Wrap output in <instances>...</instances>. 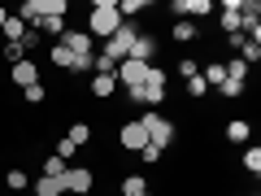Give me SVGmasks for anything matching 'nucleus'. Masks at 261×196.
I'll return each mask as SVG.
<instances>
[{
	"label": "nucleus",
	"mask_w": 261,
	"mask_h": 196,
	"mask_svg": "<svg viewBox=\"0 0 261 196\" xmlns=\"http://www.w3.org/2000/svg\"><path fill=\"white\" fill-rule=\"evenodd\" d=\"M248 135H252V122L248 118H231V122H226V140H231V144H248Z\"/></svg>",
	"instance_id": "14"
},
{
	"label": "nucleus",
	"mask_w": 261,
	"mask_h": 196,
	"mask_svg": "<svg viewBox=\"0 0 261 196\" xmlns=\"http://www.w3.org/2000/svg\"><path fill=\"white\" fill-rule=\"evenodd\" d=\"M218 22H222L226 35H240V0H226L222 13H218Z\"/></svg>",
	"instance_id": "13"
},
{
	"label": "nucleus",
	"mask_w": 261,
	"mask_h": 196,
	"mask_svg": "<svg viewBox=\"0 0 261 196\" xmlns=\"http://www.w3.org/2000/svg\"><path fill=\"white\" fill-rule=\"evenodd\" d=\"M57 44H61L70 57H83V53H92V35H87V31H65V35L57 39Z\"/></svg>",
	"instance_id": "7"
},
{
	"label": "nucleus",
	"mask_w": 261,
	"mask_h": 196,
	"mask_svg": "<svg viewBox=\"0 0 261 196\" xmlns=\"http://www.w3.org/2000/svg\"><path fill=\"white\" fill-rule=\"evenodd\" d=\"M61 187H65V192H74V196H87V192L96 187V175H92L87 166H65Z\"/></svg>",
	"instance_id": "4"
},
{
	"label": "nucleus",
	"mask_w": 261,
	"mask_h": 196,
	"mask_svg": "<svg viewBox=\"0 0 261 196\" xmlns=\"http://www.w3.org/2000/svg\"><path fill=\"white\" fill-rule=\"evenodd\" d=\"M65 166H70V161H61L57 153H48V157H44V175H53V179H61V175H65Z\"/></svg>",
	"instance_id": "24"
},
{
	"label": "nucleus",
	"mask_w": 261,
	"mask_h": 196,
	"mask_svg": "<svg viewBox=\"0 0 261 196\" xmlns=\"http://www.w3.org/2000/svg\"><path fill=\"white\" fill-rule=\"evenodd\" d=\"M144 192H148L144 175H126V179H122V196H144Z\"/></svg>",
	"instance_id": "22"
},
{
	"label": "nucleus",
	"mask_w": 261,
	"mask_h": 196,
	"mask_svg": "<svg viewBox=\"0 0 261 196\" xmlns=\"http://www.w3.org/2000/svg\"><path fill=\"white\" fill-rule=\"evenodd\" d=\"M118 144H122L126 153H140L144 144H148V131H144V122H140V118L122 122V131H118Z\"/></svg>",
	"instance_id": "6"
},
{
	"label": "nucleus",
	"mask_w": 261,
	"mask_h": 196,
	"mask_svg": "<svg viewBox=\"0 0 261 196\" xmlns=\"http://www.w3.org/2000/svg\"><path fill=\"white\" fill-rule=\"evenodd\" d=\"M252 196H257V192H252Z\"/></svg>",
	"instance_id": "38"
},
{
	"label": "nucleus",
	"mask_w": 261,
	"mask_h": 196,
	"mask_svg": "<svg viewBox=\"0 0 261 196\" xmlns=\"http://www.w3.org/2000/svg\"><path fill=\"white\" fill-rule=\"evenodd\" d=\"M44 18H65V0H44Z\"/></svg>",
	"instance_id": "30"
},
{
	"label": "nucleus",
	"mask_w": 261,
	"mask_h": 196,
	"mask_svg": "<svg viewBox=\"0 0 261 196\" xmlns=\"http://www.w3.org/2000/svg\"><path fill=\"white\" fill-rule=\"evenodd\" d=\"M5 187H9V196H13V192H22V187H31V175H27V170H18V166H13L9 175H5Z\"/></svg>",
	"instance_id": "18"
},
{
	"label": "nucleus",
	"mask_w": 261,
	"mask_h": 196,
	"mask_svg": "<svg viewBox=\"0 0 261 196\" xmlns=\"http://www.w3.org/2000/svg\"><path fill=\"white\" fill-rule=\"evenodd\" d=\"M65 140L74 144V149H83V144H87V140H92V127H87V122H74V127L65 131Z\"/></svg>",
	"instance_id": "19"
},
{
	"label": "nucleus",
	"mask_w": 261,
	"mask_h": 196,
	"mask_svg": "<svg viewBox=\"0 0 261 196\" xmlns=\"http://www.w3.org/2000/svg\"><path fill=\"white\" fill-rule=\"evenodd\" d=\"M170 35H174V44H192V39L200 35V27H196V22H187V18H178Z\"/></svg>",
	"instance_id": "17"
},
{
	"label": "nucleus",
	"mask_w": 261,
	"mask_h": 196,
	"mask_svg": "<svg viewBox=\"0 0 261 196\" xmlns=\"http://www.w3.org/2000/svg\"><path fill=\"white\" fill-rule=\"evenodd\" d=\"M18 18H22V27H27V31H39V22H44V0H22Z\"/></svg>",
	"instance_id": "10"
},
{
	"label": "nucleus",
	"mask_w": 261,
	"mask_h": 196,
	"mask_svg": "<svg viewBox=\"0 0 261 196\" xmlns=\"http://www.w3.org/2000/svg\"><path fill=\"white\" fill-rule=\"evenodd\" d=\"M205 92H209V83H205L200 75H196V79H187V96H192V101H200Z\"/></svg>",
	"instance_id": "29"
},
{
	"label": "nucleus",
	"mask_w": 261,
	"mask_h": 196,
	"mask_svg": "<svg viewBox=\"0 0 261 196\" xmlns=\"http://www.w3.org/2000/svg\"><path fill=\"white\" fill-rule=\"evenodd\" d=\"M140 122H144V131H148V144H152V149H161V153H166V149H170V140L178 135L174 122L161 118L157 109H144V113H140Z\"/></svg>",
	"instance_id": "3"
},
{
	"label": "nucleus",
	"mask_w": 261,
	"mask_h": 196,
	"mask_svg": "<svg viewBox=\"0 0 261 196\" xmlns=\"http://www.w3.org/2000/svg\"><path fill=\"white\" fill-rule=\"evenodd\" d=\"M113 87H118V75H92V96L96 101H109Z\"/></svg>",
	"instance_id": "15"
},
{
	"label": "nucleus",
	"mask_w": 261,
	"mask_h": 196,
	"mask_svg": "<svg viewBox=\"0 0 261 196\" xmlns=\"http://www.w3.org/2000/svg\"><path fill=\"white\" fill-rule=\"evenodd\" d=\"M144 105L148 109H157L161 101H166V70H157V65H148V79H144Z\"/></svg>",
	"instance_id": "5"
},
{
	"label": "nucleus",
	"mask_w": 261,
	"mask_h": 196,
	"mask_svg": "<svg viewBox=\"0 0 261 196\" xmlns=\"http://www.w3.org/2000/svg\"><path fill=\"white\" fill-rule=\"evenodd\" d=\"M218 92H222V96H226V101H235V96H244V83H231V79H226V83H222V87H218Z\"/></svg>",
	"instance_id": "33"
},
{
	"label": "nucleus",
	"mask_w": 261,
	"mask_h": 196,
	"mask_svg": "<svg viewBox=\"0 0 261 196\" xmlns=\"http://www.w3.org/2000/svg\"><path fill=\"white\" fill-rule=\"evenodd\" d=\"M200 79H205V83H218V87H222V83H226V65H222V61H209L205 70H200Z\"/></svg>",
	"instance_id": "20"
},
{
	"label": "nucleus",
	"mask_w": 261,
	"mask_h": 196,
	"mask_svg": "<svg viewBox=\"0 0 261 196\" xmlns=\"http://www.w3.org/2000/svg\"><path fill=\"white\" fill-rule=\"evenodd\" d=\"M92 61H96V53H83V57H74V65H70V70H74V75H87V70H92Z\"/></svg>",
	"instance_id": "31"
},
{
	"label": "nucleus",
	"mask_w": 261,
	"mask_h": 196,
	"mask_svg": "<svg viewBox=\"0 0 261 196\" xmlns=\"http://www.w3.org/2000/svg\"><path fill=\"white\" fill-rule=\"evenodd\" d=\"M5 39H13V44H22V35H27V27H22L18 13H9V22H5V31H0Z\"/></svg>",
	"instance_id": "21"
},
{
	"label": "nucleus",
	"mask_w": 261,
	"mask_h": 196,
	"mask_svg": "<svg viewBox=\"0 0 261 196\" xmlns=\"http://www.w3.org/2000/svg\"><path fill=\"white\" fill-rule=\"evenodd\" d=\"M118 27H122L118 5H113V0H96V5H92V18H87V35H92V39H109Z\"/></svg>",
	"instance_id": "1"
},
{
	"label": "nucleus",
	"mask_w": 261,
	"mask_h": 196,
	"mask_svg": "<svg viewBox=\"0 0 261 196\" xmlns=\"http://www.w3.org/2000/svg\"><path fill=\"white\" fill-rule=\"evenodd\" d=\"M178 75H183V79H196V75H200V61H196V57H178Z\"/></svg>",
	"instance_id": "26"
},
{
	"label": "nucleus",
	"mask_w": 261,
	"mask_h": 196,
	"mask_svg": "<svg viewBox=\"0 0 261 196\" xmlns=\"http://www.w3.org/2000/svg\"><path fill=\"white\" fill-rule=\"evenodd\" d=\"M135 35H140V27H135V22H122L118 31H113L109 39H105V48H100V57H109L113 65H122L130 57V44H135Z\"/></svg>",
	"instance_id": "2"
},
{
	"label": "nucleus",
	"mask_w": 261,
	"mask_h": 196,
	"mask_svg": "<svg viewBox=\"0 0 261 196\" xmlns=\"http://www.w3.org/2000/svg\"><path fill=\"white\" fill-rule=\"evenodd\" d=\"M174 13H183L187 22H196V18H205V13H214V5H209V0H178Z\"/></svg>",
	"instance_id": "12"
},
{
	"label": "nucleus",
	"mask_w": 261,
	"mask_h": 196,
	"mask_svg": "<svg viewBox=\"0 0 261 196\" xmlns=\"http://www.w3.org/2000/svg\"><path fill=\"white\" fill-rule=\"evenodd\" d=\"M48 61H53V65H57V70H70V65H74V57L65 53V48H61V44H53V53H48Z\"/></svg>",
	"instance_id": "23"
},
{
	"label": "nucleus",
	"mask_w": 261,
	"mask_h": 196,
	"mask_svg": "<svg viewBox=\"0 0 261 196\" xmlns=\"http://www.w3.org/2000/svg\"><path fill=\"white\" fill-rule=\"evenodd\" d=\"M22 96H27V105H44V83H31V87H22Z\"/></svg>",
	"instance_id": "27"
},
{
	"label": "nucleus",
	"mask_w": 261,
	"mask_h": 196,
	"mask_svg": "<svg viewBox=\"0 0 261 196\" xmlns=\"http://www.w3.org/2000/svg\"><path fill=\"white\" fill-rule=\"evenodd\" d=\"M226 65V79H231V83H244V79H248V65L244 61H222Z\"/></svg>",
	"instance_id": "25"
},
{
	"label": "nucleus",
	"mask_w": 261,
	"mask_h": 196,
	"mask_svg": "<svg viewBox=\"0 0 261 196\" xmlns=\"http://www.w3.org/2000/svg\"><path fill=\"white\" fill-rule=\"evenodd\" d=\"M257 57H261V44H252V39H248V44L240 48V61L248 65V61H257Z\"/></svg>",
	"instance_id": "32"
},
{
	"label": "nucleus",
	"mask_w": 261,
	"mask_h": 196,
	"mask_svg": "<svg viewBox=\"0 0 261 196\" xmlns=\"http://www.w3.org/2000/svg\"><path fill=\"white\" fill-rule=\"evenodd\" d=\"M152 57H157V39L152 35H135V44H130V61H144V65H152Z\"/></svg>",
	"instance_id": "9"
},
{
	"label": "nucleus",
	"mask_w": 261,
	"mask_h": 196,
	"mask_svg": "<svg viewBox=\"0 0 261 196\" xmlns=\"http://www.w3.org/2000/svg\"><path fill=\"white\" fill-rule=\"evenodd\" d=\"M135 157H140V161H148V166H152V161H161V149H152V144H144V149L135 153Z\"/></svg>",
	"instance_id": "34"
},
{
	"label": "nucleus",
	"mask_w": 261,
	"mask_h": 196,
	"mask_svg": "<svg viewBox=\"0 0 261 196\" xmlns=\"http://www.w3.org/2000/svg\"><path fill=\"white\" fill-rule=\"evenodd\" d=\"M9 79L18 87H31V83H39V70H35V61H18V65H9Z\"/></svg>",
	"instance_id": "11"
},
{
	"label": "nucleus",
	"mask_w": 261,
	"mask_h": 196,
	"mask_svg": "<svg viewBox=\"0 0 261 196\" xmlns=\"http://www.w3.org/2000/svg\"><path fill=\"white\" fill-rule=\"evenodd\" d=\"M244 170H248V175L261 170V149H244Z\"/></svg>",
	"instance_id": "28"
},
{
	"label": "nucleus",
	"mask_w": 261,
	"mask_h": 196,
	"mask_svg": "<svg viewBox=\"0 0 261 196\" xmlns=\"http://www.w3.org/2000/svg\"><path fill=\"white\" fill-rule=\"evenodd\" d=\"M144 196H152V192H144Z\"/></svg>",
	"instance_id": "37"
},
{
	"label": "nucleus",
	"mask_w": 261,
	"mask_h": 196,
	"mask_svg": "<svg viewBox=\"0 0 261 196\" xmlns=\"http://www.w3.org/2000/svg\"><path fill=\"white\" fill-rule=\"evenodd\" d=\"M5 22H9V13H5V9H0V31H5Z\"/></svg>",
	"instance_id": "36"
},
{
	"label": "nucleus",
	"mask_w": 261,
	"mask_h": 196,
	"mask_svg": "<svg viewBox=\"0 0 261 196\" xmlns=\"http://www.w3.org/2000/svg\"><path fill=\"white\" fill-rule=\"evenodd\" d=\"M144 79H148V65H144V61H130V57H126V61L118 65V83H126V87H140Z\"/></svg>",
	"instance_id": "8"
},
{
	"label": "nucleus",
	"mask_w": 261,
	"mask_h": 196,
	"mask_svg": "<svg viewBox=\"0 0 261 196\" xmlns=\"http://www.w3.org/2000/svg\"><path fill=\"white\" fill-rule=\"evenodd\" d=\"M31 192H35V196H61L65 187H61V179H53V175H39L35 183H31Z\"/></svg>",
	"instance_id": "16"
},
{
	"label": "nucleus",
	"mask_w": 261,
	"mask_h": 196,
	"mask_svg": "<svg viewBox=\"0 0 261 196\" xmlns=\"http://www.w3.org/2000/svg\"><path fill=\"white\" fill-rule=\"evenodd\" d=\"M74 153H79V149H74V144H70V140H61V144H57V157H61V161H70V157H74Z\"/></svg>",
	"instance_id": "35"
}]
</instances>
